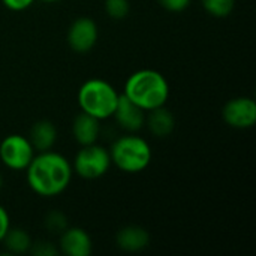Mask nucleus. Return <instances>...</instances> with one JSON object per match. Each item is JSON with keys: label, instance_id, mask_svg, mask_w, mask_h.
<instances>
[{"label": "nucleus", "instance_id": "nucleus-1", "mask_svg": "<svg viewBox=\"0 0 256 256\" xmlns=\"http://www.w3.org/2000/svg\"><path fill=\"white\" fill-rule=\"evenodd\" d=\"M72 164L63 154L48 150L33 156L26 168L28 188L42 198H54L63 194L72 180Z\"/></svg>", "mask_w": 256, "mask_h": 256}, {"label": "nucleus", "instance_id": "nucleus-2", "mask_svg": "<svg viewBox=\"0 0 256 256\" xmlns=\"http://www.w3.org/2000/svg\"><path fill=\"white\" fill-rule=\"evenodd\" d=\"M123 94L148 112L166 104L170 98V84L159 70L140 69L128 76Z\"/></svg>", "mask_w": 256, "mask_h": 256}, {"label": "nucleus", "instance_id": "nucleus-3", "mask_svg": "<svg viewBox=\"0 0 256 256\" xmlns=\"http://www.w3.org/2000/svg\"><path fill=\"white\" fill-rule=\"evenodd\" d=\"M111 164L126 174H138L152 162V147L148 141L136 134H124L118 136L108 148Z\"/></svg>", "mask_w": 256, "mask_h": 256}, {"label": "nucleus", "instance_id": "nucleus-4", "mask_svg": "<svg viewBox=\"0 0 256 256\" xmlns=\"http://www.w3.org/2000/svg\"><path fill=\"white\" fill-rule=\"evenodd\" d=\"M118 98L120 93L116 90V87L100 78L87 80L81 84L76 93L80 110L100 122L112 117Z\"/></svg>", "mask_w": 256, "mask_h": 256}, {"label": "nucleus", "instance_id": "nucleus-5", "mask_svg": "<svg viewBox=\"0 0 256 256\" xmlns=\"http://www.w3.org/2000/svg\"><path fill=\"white\" fill-rule=\"evenodd\" d=\"M70 164L74 172L84 180H98L104 177L112 165L108 148L99 146L98 142L81 146Z\"/></svg>", "mask_w": 256, "mask_h": 256}, {"label": "nucleus", "instance_id": "nucleus-6", "mask_svg": "<svg viewBox=\"0 0 256 256\" xmlns=\"http://www.w3.org/2000/svg\"><path fill=\"white\" fill-rule=\"evenodd\" d=\"M36 154L27 136L12 134L0 141V160L10 171H26Z\"/></svg>", "mask_w": 256, "mask_h": 256}, {"label": "nucleus", "instance_id": "nucleus-7", "mask_svg": "<svg viewBox=\"0 0 256 256\" xmlns=\"http://www.w3.org/2000/svg\"><path fill=\"white\" fill-rule=\"evenodd\" d=\"M68 45L74 52L86 54L93 50L99 39V27L90 16H80L74 20L68 28Z\"/></svg>", "mask_w": 256, "mask_h": 256}, {"label": "nucleus", "instance_id": "nucleus-8", "mask_svg": "<svg viewBox=\"0 0 256 256\" xmlns=\"http://www.w3.org/2000/svg\"><path fill=\"white\" fill-rule=\"evenodd\" d=\"M224 122L234 129H250L256 123V102L249 96L228 100L222 110Z\"/></svg>", "mask_w": 256, "mask_h": 256}, {"label": "nucleus", "instance_id": "nucleus-9", "mask_svg": "<svg viewBox=\"0 0 256 256\" xmlns=\"http://www.w3.org/2000/svg\"><path fill=\"white\" fill-rule=\"evenodd\" d=\"M58 252L66 256H88L93 252V242L88 232L80 226H68L58 236Z\"/></svg>", "mask_w": 256, "mask_h": 256}, {"label": "nucleus", "instance_id": "nucleus-10", "mask_svg": "<svg viewBox=\"0 0 256 256\" xmlns=\"http://www.w3.org/2000/svg\"><path fill=\"white\" fill-rule=\"evenodd\" d=\"M146 111L141 110L138 105L130 102L123 93L118 98L116 111L112 114V118L118 124L120 129H123L128 134H136L146 126Z\"/></svg>", "mask_w": 256, "mask_h": 256}, {"label": "nucleus", "instance_id": "nucleus-11", "mask_svg": "<svg viewBox=\"0 0 256 256\" xmlns=\"http://www.w3.org/2000/svg\"><path fill=\"white\" fill-rule=\"evenodd\" d=\"M72 136L80 147L98 142L100 136V120L81 111L72 122Z\"/></svg>", "mask_w": 256, "mask_h": 256}, {"label": "nucleus", "instance_id": "nucleus-12", "mask_svg": "<svg viewBox=\"0 0 256 256\" xmlns=\"http://www.w3.org/2000/svg\"><path fill=\"white\" fill-rule=\"evenodd\" d=\"M116 243H117V248L120 250L129 252V254H136V252H141L146 248H148L150 234L142 226L129 225V226L122 228L117 232Z\"/></svg>", "mask_w": 256, "mask_h": 256}, {"label": "nucleus", "instance_id": "nucleus-13", "mask_svg": "<svg viewBox=\"0 0 256 256\" xmlns=\"http://www.w3.org/2000/svg\"><path fill=\"white\" fill-rule=\"evenodd\" d=\"M146 126L153 136L168 138L176 129V118L172 112L164 105L146 114Z\"/></svg>", "mask_w": 256, "mask_h": 256}, {"label": "nucleus", "instance_id": "nucleus-14", "mask_svg": "<svg viewBox=\"0 0 256 256\" xmlns=\"http://www.w3.org/2000/svg\"><path fill=\"white\" fill-rule=\"evenodd\" d=\"M57 129L52 122L50 120H39L36 122L28 132V141L32 142L34 152H48L57 142Z\"/></svg>", "mask_w": 256, "mask_h": 256}, {"label": "nucleus", "instance_id": "nucleus-15", "mask_svg": "<svg viewBox=\"0 0 256 256\" xmlns=\"http://www.w3.org/2000/svg\"><path fill=\"white\" fill-rule=\"evenodd\" d=\"M2 243L12 255H24L30 252V248L33 244L32 237L22 228H9Z\"/></svg>", "mask_w": 256, "mask_h": 256}, {"label": "nucleus", "instance_id": "nucleus-16", "mask_svg": "<svg viewBox=\"0 0 256 256\" xmlns=\"http://www.w3.org/2000/svg\"><path fill=\"white\" fill-rule=\"evenodd\" d=\"M204 10L214 18H226L236 8V0H201Z\"/></svg>", "mask_w": 256, "mask_h": 256}, {"label": "nucleus", "instance_id": "nucleus-17", "mask_svg": "<svg viewBox=\"0 0 256 256\" xmlns=\"http://www.w3.org/2000/svg\"><path fill=\"white\" fill-rule=\"evenodd\" d=\"M105 12L111 20H124L130 12L129 0H105Z\"/></svg>", "mask_w": 256, "mask_h": 256}, {"label": "nucleus", "instance_id": "nucleus-18", "mask_svg": "<svg viewBox=\"0 0 256 256\" xmlns=\"http://www.w3.org/2000/svg\"><path fill=\"white\" fill-rule=\"evenodd\" d=\"M45 228L50 232L60 236L68 228V218L62 212H51L45 218Z\"/></svg>", "mask_w": 256, "mask_h": 256}, {"label": "nucleus", "instance_id": "nucleus-19", "mask_svg": "<svg viewBox=\"0 0 256 256\" xmlns=\"http://www.w3.org/2000/svg\"><path fill=\"white\" fill-rule=\"evenodd\" d=\"M30 254L36 256H52V255H58V248L52 246L51 243L48 242H42V243H33L32 248H30Z\"/></svg>", "mask_w": 256, "mask_h": 256}, {"label": "nucleus", "instance_id": "nucleus-20", "mask_svg": "<svg viewBox=\"0 0 256 256\" xmlns=\"http://www.w3.org/2000/svg\"><path fill=\"white\" fill-rule=\"evenodd\" d=\"M159 4L170 12H183L192 3V0H158Z\"/></svg>", "mask_w": 256, "mask_h": 256}, {"label": "nucleus", "instance_id": "nucleus-21", "mask_svg": "<svg viewBox=\"0 0 256 256\" xmlns=\"http://www.w3.org/2000/svg\"><path fill=\"white\" fill-rule=\"evenodd\" d=\"M36 0H2V3L4 4V8H8L9 10L14 12H21L28 9Z\"/></svg>", "mask_w": 256, "mask_h": 256}, {"label": "nucleus", "instance_id": "nucleus-22", "mask_svg": "<svg viewBox=\"0 0 256 256\" xmlns=\"http://www.w3.org/2000/svg\"><path fill=\"white\" fill-rule=\"evenodd\" d=\"M10 228V218L9 213L6 212V208L3 206H0V243L3 242L6 232Z\"/></svg>", "mask_w": 256, "mask_h": 256}, {"label": "nucleus", "instance_id": "nucleus-23", "mask_svg": "<svg viewBox=\"0 0 256 256\" xmlns=\"http://www.w3.org/2000/svg\"><path fill=\"white\" fill-rule=\"evenodd\" d=\"M3 188V176H2V172H0V189Z\"/></svg>", "mask_w": 256, "mask_h": 256}, {"label": "nucleus", "instance_id": "nucleus-24", "mask_svg": "<svg viewBox=\"0 0 256 256\" xmlns=\"http://www.w3.org/2000/svg\"><path fill=\"white\" fill-rule=\"evenodd\" d=\"M40 2H45V3H54V2H60V0H40Z\"/></svg>", "mask_w": 256, "mask_h": 256}]
</instances>
